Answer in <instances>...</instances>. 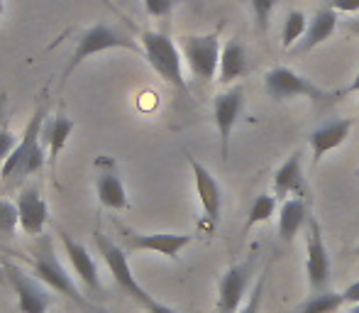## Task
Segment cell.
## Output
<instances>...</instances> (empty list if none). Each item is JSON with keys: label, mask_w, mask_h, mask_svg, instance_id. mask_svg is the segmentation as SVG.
I'll return each mask as SVG.
<instances>
[{"label": "cell", "mask_w": 359, "mask_h": 313, "mask_svg": "<svg viewBox=\"0 0 359 313\" xmlns=\"http://www.w3.org/2000/svg\"><path fill=\"white\" fill-rule=\"evenodd\" d=\"M95 194H98L100 204L110 211H123L128 208V191H125V184L115 169H100L98 164V176H95Z\"/></svg>", "instance_id": "ffe728a7"}, {"label": "cell", "mask_w": 359, "mask_h": 313, "mask_svg": "<svg viewBox=\"0 0 359 313\" xmlns=\"http://www.w3.org/2000/svg\"><path fill=\"white\" fill-rule=\"evenodd\" d=\"M345 306V296L342 291H320V294H311L293 313H337Z\"/></svg>", "instance_id": "603a6c76"}, {"label": "cell", "mask_w": 359, "mask_h": 313, "mask_svg": "<svg viewBox=\"0 0 359 313\" xmlns=\"http://www.w3.org/2000/svg\"><path fill=\"white\" fill-rule=\"evenodd\" d=\"M311 215H308V206L301 196H291L281 204L279 208V235L284 242H291L293 237L303 230V225H308Z\"/></svg>", "instance_id": "7402d4cb"}, {"label": "cell", "mask_w": 359, "mask_h": 313, "mask_svg": "<svg viewBox=\"0 0 359 313\" xmlns=\"http://www.w3.org/2000/svg\"><path fill=\"white\" fill-rule=\"evenodd\" d=\"M345 29L350 34H357L359 37V18H350V20H345Z\"/></svg>", "instance_id": "836d02e7"}, {"label": "cell", "mask_w": 359, "mask_h": 313, "mask_svg": "<svg viewBox=\"0 0 359 313\" xmlns=\"http://www.w3.org/2000/svg\"><path fill=\"white\" fill-rule=\"evenodd\" d=\"M15 145H18V138L13 135V130L8 125H0V166L5 164V159L15 149Z\"/></svg>", "instance_id": "83f0119b"}, {"label": "cell", "mask_w": 359, "mask_h": 313, "mask_svg": "<svg viewBox=\"0 0 359 313\" xmlns=\"http://www.w3.org/2000/svg\"><path fill=\"white\" fill-rule=\"evenodd\" d=\"M140 42H142V52L147 62H149V67L166 84H171L179 91H189L184 79V54H181V49L166 34L147 29V32H142V37H140Z\"/></svg>", "instance_id": "3957f363"}, {"label": "cell", "mask_w": 359, "mask_h": 313, "mask_svg": "<svg viewBox=\"0 0 359 313\" xmlns=\"http://www.w3.org/2000/svg\"><path fill=\"white\" fill-rule=\"evenodd\" d=\"M355 255H357V257H359V247H357V250H355Z\"/></svg>", "instance_id": "ab89813d"}, {"label": "cell", "mask_w": 359, "mask_h": 313, "mask_svg": "<svg viewBox=\"0 0 359 313\" xmlns=\"http://www.w3.org/2000/svg\"><path fill=\"white\" fill-rule=\"evenodd\" d=\"M18 213H20V228L25 235H44V225L49 220L47 201L42 199L39 186L29 184L20 191L18 196Z\"/></svg>", "instance_id": "5bb4252c"}, {"label": "cell", "mask_w": 359, "mask_h": 313, "mask_svg": "<svg viewBox=\"0 0 359 313\" xmlns=\"http://www.w3.org/2000/svg\"><path fill=\"white\" fill-rule=\"evenodd\" d=\"M342 296H345V304H350V306L359 304V279L352 281V284L347 286L345 291H342Z\"/></svg>", "instance_id": "1f68e13d"}, {"label": "cell", "mask_w": 359, "mask_h": 313, "mask_svg": "<svg viewBox=\"0 0 359 313\" xmlns=\"http://www.w3.org/2000/svg\"><path fill=\"white\" fill-rule=\"evenodd\" d=\"M125 247L133 252H154V255L169 257L176 260L186 247L191 245L194 235L186 233H133V230L123 228Z\"/></svg>", "instance_id": "8fae6325"}, {"label": "cell", "mask_w": 359, "mask_h": 313, "mask_svg": "<svg viewBox=\"0 0 359 313\" xmlns=\"http://www.w3.org/2000/svg\"><path fill=\"white\" fill-rule=\"evenodd\" d=\"M0 284H8V277H5V269H3V260H0Z\"/></svg>", "instance_id": "d590c367"}, {"label": "cell", "mask_w": 359, "mask_h": 313, "mask_svg": "<svg viewBox=\"0 0 359 313\" xmlns=\"http://www.w3.org/2000/svg\"><path fill=\"white\" fill-rule=\"evenodd\" d=\"M247 49L240 39H227L222 44V52H220V69H217V81L220 84H232V81L242 79L247 74Z\"/></svg>", "instance_id": "44dd1931"}, {"label": "cell", "mask_w": 359, "mask_h": 313, "mask_svg": "<svg viewBox=\"0 0 359 313\" xmlns=\"http://www.w3.org/2000/svg\"><path fill=\"white\" fill-rule=\"evenodd\" d=\"M3 105H5V100L0 98V118H3Z\"/></svg>", "instance_id": "f35d334b"}, {"label": "cell", "mask_w": 359, "mask_h": 313, "mask_svg": "<svg viewBox=\"0 0 359 313\" xmlns=\"http://www.w3.org/2000/svg\"><path fill=\"white\" fill-rule=\"evenodd\" d=\"M264 91L269 98L274 100H293V98H311V100H325L332 98L337 93H330V91L320 88L316 81H311L303 74L293 72L288 67H274L264 74Z\"/></svg>", "instance_id": "277c9868"}, {"label": "cell", "mask_w": 359, "mask_h": 313, "mask_svg": "<svg viewBox=\"0 0 359 313\" xmlns=\"http://www.w3.org/2000/svg\"><path fill=\"white\" fill-rule=\"evenodd\" d=\"M327 8L337 13H359V0H327Z\"/></svg>", "instance_id": "4dcf8cb0"}, {"label": "cell", "mask_w": 359, "mask_h": 313, "mask_svg": "<svg viewBox=\"0 0 359 313\" xmlns=\"http://www.w3.org/2000/svg\"><path fill=\"white\" fill-rule=\"evenodd\" d=\"M306 29H308V18L301 10H291L284 20V27H281V44L286 49L296 47L303 39V34H306Z\"/></svg>", "instance_id": "d4e9b609"}, {"label": "cell", "mask_w": 359, "mask_h": 313, "mask_svg": "<svg viewBox=\"0 0 359 313\" xmlns=\"http://www.w3.org/2000/svg\"><path fill=\"white\" fill-rule=\"evenodd\" d=\"M306 181H303V164L301 152H293L279 169L274 171V196L281 201L291 199V196H303Z\"/></svg>", "instance_id": "ac0fdd59"}, {"label": "cell", "mask_w": 359, "mask_h": 313, "mask_svg": "<svg viewBox=\"0 0 359 313\" xmlns=\"http://www.w3.org/2000/svg\"><path fill=\"white\" fill-rule=\"evenodd\" d=\"M189 164H191V171H194V184H196V194H198V201H201V208H203L205 218L210 220V225H215L222 211L220 184H217V179L210 174L208 166L201 164L196 156H189Z\"/></svg>", "instance_id": "9a60e30c"}, {"label": "cell", "mask_w": 359, "mask_h": 313, "mask_svg": "<svg viewBox=\"0 0 359 313\" xmlns=\"http://www.w3.org/2000/svg\"><path fill=\"white\" fill-rule=\"evenodd\" d=\"M32 274L42 281L47 289L57 291V294L67 296V299L76 301L79 306H88V301L83 299V294L79 291V286L74 284L72 274L64 269V265L59 262L57 252H54L52 237L39 235V242L34 247V260H32Z\"/></svg>", "instance_id": "7a4b0ae2"}, {"label": "cell", "mask_w": 359, "mask_h": 313, "mask_svg": "<svg viewBox=\"0 0 359 313\" xmlns=\"http://www.w3.org/2000/svg\"><path fill=\"white\" fill-rule=\"evenodd\" d=\"M95 242H98V250L100 255H103L105 265H108L110 274H113L115 284L120 286V289L125 291V294L130 296V299H135L140 306H149L151 301H154V296H149L144 291V286L140 284L137 279H135L133 269H130V262H128V252H125V247L115 245L113 240H108L103 233H95Z\"/></svg>", "instance_id": "52a82bcc"}, {"label": "cell", "mask_w": 359, "mask_h": 313, "mask_svg": "<svg viewBox=\"0 0 359 313\" xmlns=\"http://www.w3.org/2000/svg\"><path fill=\"white\" fill-rule=\"evenodd\" d=\"M276 3H279V0H250L252 13H255V20H257V27H259L262 34H264L266 27H269L271 10L276 8Z\"/></svg>", "instance_id": "4316f807"}, {"label": "cell", "mask_w": 359, "mask_h": 313, "mask_svg": "<svg viewBox=\"0 0 359 313\" xmlns=\"http://www.w3.org/2000/svg\"><path fill=\"white\" fill-rule=\"evenodd\" d=\"M59 235H62V245H64V250H67V257H69V262H72L76 277L81 279V284H83L90 294L103 296V284H100L98 265H95L93 255H90L79 240H74L67 230H59Z\"/></svg>", "instance_id": "4fadbf2b"}, {"label": "cell", "mask_w": 359, "mask_h": 313, "mask_svg": "<svg viewBox=\"0 0 359 313\" xmlns=\"http://www.w3.org/2000/svg\"><path fill=\"white\" fill-rule=\"evenodd\" d=\"M276 206H279V199L274 194H259L250 206V213H247V225H245V233H250L252 228L262 223H269L271 215L276 213Z\"/></svg>", "instance_id": "cb8c5ba5"}, {"label": "cell", "mask_w": 359, "mask_h": 313, "mask_svg": "<svg viewBox=\"0 0 359 313\" xmlns=\"http://www.w3.org/2000/svg\"><path fill=\"white\" fill-rule=\"evenodd\" d=\"M342 93H359V72H357V76L352 79V84L347 86L345 91H340V93H337V95H342Z\"/></svg>", "instance_id": "e575fe53"}, {"label": "cell", "mask_w": 359, "mask_h": 313, "mask_svg": "<svg viewBox=\"0 0 359 313\" xmlns=\"http://www.w3.org/2000/svg\"><path fill=\"white\" fill-rule=\"evenodd\" d=\"M3 10H5V0H0V18H3Z\"/></svg>", "instance_id": "8d00e7d4"}, {"label": "cell", "mask_w": 359, "mask_h": 313, "mask_svg": "<svg viewBox=\"0 0 359 313\" xmlns=\"http://www.w3.org/2000/svg\"><path fill=\"white\" fill-rule=\"evenodd\" d=\"M350 313H359V304H355V306H352V309H350Z\"/></svg>", "instance_id": "74e56055"}, {"label": "cell", "mask_w": 359, "mask_h": 313, "mask_svg": "<svg viewBox=\"0 0 359 313\" xmlns=\"http://www.w3.org/2000/svg\"><path fill=\"white\" fill-rule=\"evenodd\" d=\"M252 260L232 265L217 281V313H237L250 289L252 279Z\"/></svg>", "instance_id": "7c38bea8"}, {"label": "cell", "mask_w": 359, "mask_h": 313, "mask_svg": "<svg viewBox=\"0 0 359 313\" xmlns=\"http://www.w3.org/2000/svg\"><path fill=\"white\" fill-rule=\"evenodd\" d=\"M74 120L67 118L64 113H57L52 118L44 120V128H42V142L47 147V159L52 166H57V159L62 154V149L67 147L69 138L74 133Z\"/></svg>", "instance_id": "d6986e66"}, {"label": "cell", "mask_w": 359, "mask_h": 313, "mask_svg": "<svg viewBox=\"0 0 359 313\" xmlns=\"http://www.w3.org/2000/svg\"><path fill=\"white\" fill-rule=\"evenodd\" d=\"M242 110H245V88H242L240 84L215 95V100H213V118H215L217 135H220V156L225 161H227V156H230L232 130H235V125H237V120H240Z\"/></svg>", "instance_id": "9c48e42d"}, {"label": "cell", "mask_w": 359, "mask_h": 313, "mask_svg": "<svg viewBox=\"0 0 359 313\" xmlns=\"http://www.w3.org/2000/svg\"><path fill=\"white\" fill-rule=\"evenodd\" d=\"M15 228H20V213L18 206L10 201L0 199V245H5L8 240H13Z\"/></svg>", "instance_id": "484cf974"}, {"label": "cell", "mask_w": 359, "mask_h": 313, "mask_svg": "<svg viewBox=\"0 0 359 313\" xmlns=\"http://www.w3.org/2000/svg\"><path fill=\"white\" fill-rule=\"evenodd\" d=\"M176 3L179 0H144V10L149 15H154V18H164L176 8Z\"/></svg>", "instance_id": "f546056e"}, {"label": "cell", "mask_w": 359, "mask_h": 313, "mask_svg": "<svg viewBox=\"0 0 359 313\" xmlns=\"http://www.w3.org/2000/svg\"><path fill=\"white\" fill-rule=\"evenodd\" d=\"M306 277L311 294L327 291L330 284V255H327L325 240H323L320 223L316 218L308 220L306 233Z\"/></svg>", "instance_id": "ba28073f"}, {"label": "cell", "mask_w": 359, "mask_h": 313, "mask_svg": "<svg viewBox=\"0 0 359 313\" xmlns=\"http://www.w3.org/2000/svg\"><path fill=\"white\" fill-rule=\"evenodd\" d=\"M44 120H47V108L39 105V108L32 113V118H29L22 138L18 140L15 149L10 152L8 159H5V164L0 166V179H3V186L20 184L22 179H27L29 174H37V171L44 166V159H47L44 142H42Z\"/></svg>", "instance_id": "6da1fadb"}, {"label": "cell", "mask_w": 359, "mask_h": 313, "mask_svg": "<svg viewBox=\"0 0 359 313\" xmlns=\"http://www.w3.org/2000/svg\"><path fill=\"white\" fill-rule=\"evenodd\" d=\"M3 269H5V277H8V284L15 289L18 294V306L22 313H47L49 309V291L39 284L37 277H29L27 272H22L18 265L13 262L3 260Z\"/></svg>", "instance_id": "30bf717a"}, {"label": "cell", "mask_w": 359, "mask_h": 313, "mask_svg": "<svg viewBox=\"0 0 359 313\" xmlns=\"http://www.w3.org/2000/svg\"><path fill=\"white\" fill-rule=\"evenodd\" d=\"M337 10L332 8H320L316 15H313L311 20H308V29L306 34H303V39L296 44V52H311V49H316L318 44H323L325 39H330L332 34H335L337 29Z\"/></svg>", "instance_id": "e0dca14e"}, {"label": "cell", "mask_w": 359, "mask_h": 313, "mask_svg": "<svg viewBox=\"0 0 359 313\" xmlns=\"http://www.w3.org/2000/svg\"><path fill=\"white\" fill-rule=\"evenodd\" d=\"M108 49H133V52H140L142 47H137L133 39L125 37V34L118 32V29L98 22V25H93V27H88L79 37V44H76V49L72 52V59H69L67 69H64V81L72 76L74 69H79L88 57L100 54V52H108Z\"/></svg>", "instance_id": "5b68a950"}, {"label": "cell", "mask_w": 359, "mask_h": 313, "mask_svg": "<svg viewBox=\"0 0 359 313\" xmlns=\"http://www.w3.org/2000/svg\"><path fill=\"white\" fill-rule=\"evenodd\" d=\"M184 62L189 64L191 74L201 81H213L220 69V37L215 32L210 34H189L181 37L179 44Z\"/></svg>", "instance_id": "8992f818"}, {"label": "cell", "mask_w": 359, "mask_h": 313, "mask_svg": "<svg viewBox=\"0 0 359 313\" xmlns=\"http://www.w3.org/2000/svg\"><path fill=\"white\" fill-rule=\"evenodd\" d=\"M352 128H355V120L352 118H337V120H332V123H325L318 130H313L311 138H308V145H311L316 161L323 159V156L327 152H332L335 147H340V145L350 138Z\"/></svg>", "instance_id": "2e32d148"}, {"label": "cell", "mask_w": 359, "mask_h": 313, "mask_svg": "<svg viewBox=\"0 0 359 313\" xmlns=\"http://www.w3.org/2000/svg\"><path fill=\"white\" fill-rule=\"evenodd\" d=\"M262 294H264V277H259V281H257V286L252 289L250 294V301H247L245 306H242L237 313H259L262 309Z\"/></svg>", "instance_id": "f1b7e54d"}, {"label": "cell", "mask_w": 359, "mask_h": 313, "mask_svg": "<svg viewBox=\"0 0 359 313\" xmlns=\"http://www.w3.org/2000/svg\"><path fill=\"white\" fill-rule=\"evenodd\" d=\"M147 313H176L174 309H171V306H166V304H161V301H151V304L149 306H147V309H144Z\"/></svg>", "instance_id": "d6a6232c"}]
</instances>
